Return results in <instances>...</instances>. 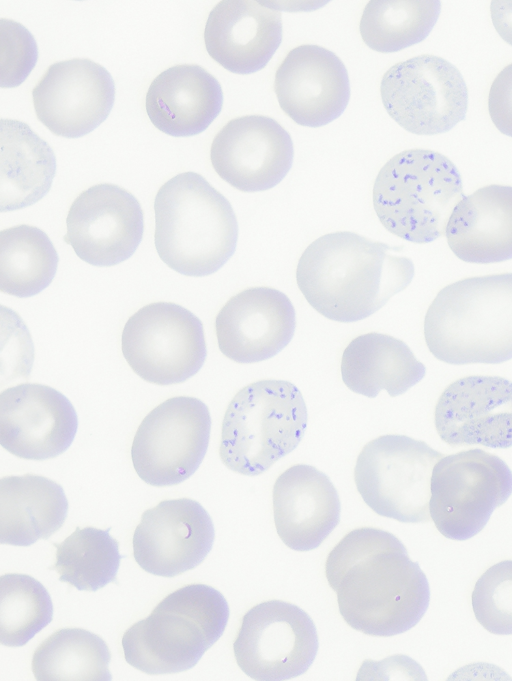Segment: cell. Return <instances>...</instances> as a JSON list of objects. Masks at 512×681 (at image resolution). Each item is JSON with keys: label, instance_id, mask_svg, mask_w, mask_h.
<instances>
[{"label": "cell", "instance_id": "cell-1", "mask_svg": "<svg viewBox=\"0 0 512 681\" xmlns=\"http://www.w3.org/2000/svg\"><path fill=\"white\" fill-rule=\"evenodd\" d=\"M325 575L345 622L367 635L401 634L429 605L424 572L395 535L378 528L347 533L328 554Z\"/></svg>", "mask_w": 512, "mask_h": 681}, {"label": "cell", "instance_id": "cell-2", "mask_svg": "<svg viewBox=\"0 0 512 681\" xmlns=\"http://www.w3.org/2000/svg\"><path fill=\"white\" fill-rule=\"evenodd\" d=\"M396 250L350 231L325 234L300 256L298 288L310 306L330 320H363L413 279L412 260L391 253Z\"/></svg>", "mask_w": 512, "mask_h": 681}, {"label": "cell", "instance_id": "cell-3", "mask_svg": "<svg viewBox=\"0 0 512 681\" xmlns=\"http://www.w3.org/2000/svg\"><path fill=\"white\" fill-rule=\"evenodd\" d=\"M424 337L433 356L449 364L512 359V273L445 286L426 312Z\"/></svg>", "mask_w": 512, "mask_h": 681}, {"label": "cell", "instance_id": "cell-4", "mask_svg": "<svg viewBox=\"0 0 512 681\" xmlns=\"http://www.w3.org/2000/svg\"><path fill=\"white\" fill-rule=\"evenodd\" d=\"M154 212L157 253L180 274H213L236 249L238 223L233 208L198 173H180L165 182L155 196Z\"/></svg>", "mask_w": 512, "mask_h": 681}, {"label": "cell", "instance_id": "cell-5", "mask_svg": "<svg viewBox=\"0 0 512 681\" xmlns=\"http://www.w3.org/2000/svg\"><path fill=\"white\" fill-rule=\"evenodd\" d=\"M228 619V603L218 590L200 583L185 585L124 632V658L149 675L186 671L221 637Z\"/></svg>", "mask_w": 512, "mask_h": 681}, {"label": "cell", "instance_id": "cell-6", "mask_svg": "<svg viewBox=\"0 0 512 681\" xmlns=\"http://www.w3.org/2000/svg\"><path fill=\"white\" fill-rule=\"evenodd\" d=\"M464 196L456 166L427 149L394 155L378 172L372 189L373 207L385 229L418 244L445 236L449 218Z\"/></svg>", "mask_w": 512, "mask_h": 681}, {"label": "cell", "instance_id": "cell-7", "mask_svg": "<svg viewBox=\"0 0 512 681\" xmlns=\"http://www.w3.org/2000/svg\"><path fill=\"white\" fill-rule=\"evenodd\" d=\"M307 419L305 401L293 383L253 382L240 389L226 409L220 459L236 473L260 475L298 446Z\"/></svg>", "mask_w": 512, "mask_h": 681}, {"label": "cell", "instance_id": "cell-8", "mask_svg": "<svg viewBox=\"0 0 512 681\" xmlns=\"http://www.w3.org/2000/svg\"><path fill=\"white\" fill-rule=\"evenodd\" d=\"M444 455L405 435H382L358 455L354 480L364 502L378 515L403 523L428 522L434 465Z\"/></svg>", "mask_w": 512, "mask_h": 681}, {"label": "cell", "instance_id": "cell-9", "mask_svg": "<svg viewBox=\"0 0 512 681\" xmlns=\"http://www.w3.org/2000/svg\"><path fill=\"white\" fill-rule=\"evenodd\" d=\"M429 511L446 538L479 533L512 494V471L498 456L471 449L442 457L433 467Z\"/></svg>", "mask_w": 512, "mask_h": 681}, {"label": "cell", "instance_id": "cell-10", "mask_svg": "<svg viewBox=\"0 0 512 681\" xmlns=\"http://www.w3.org/2000/svg\"><path fill=\"white\" fill-rule=\"evenodd\" d=\"M122 353L131 369L156 385L183 383L203 366L207 350L203 324L172 302H154L126 321Z\"/></svg>", "mask_w": 512, "mask_h": 681}, {"label": "cell", "instance_id": "cell-11", "mask_svg": "<svg viewBox=\"0 0 512 681\" xmlns=\"http://www.w3.org/2000/svg\"><path fill=\"white\" fill-rule=\"evenodd\" d=\"M211 417L201 400L172 397L152 409L131 446L137 475L155 487L177 485L200 466L209 444Z\"/></svg>", "mask_w": 512, "mask_h": 681}, {"label": "cell", "instance_id": "cell-12", "mask_svg": "<svg viewBox=\"0 0 512 681\" xmlns=\"http://www.w3.org/2000/svg\"><path fill=\"white\" fill-rule=\"evenodd\" d=\"M380 95L390 117L418 135L449 131L465 118L468 108V90L459 70L430 54L390 67L381 79Z\"/></svg>", "mask_w": 512, "mask_h": 681}, {"label": "cell", "instance_id": "cell-13", "mask_svg": "<svg viewBox=\"0 0 512 681\" xmlns=\"http://www.w3.org/2000/svg\"><path fill=\"white\" fill-rule=\"evenodd\" d=\"M233 651L238 666L251 679L289 680L313 663L318 635L304 610L282 600H268L245 613Z\"/></svg>", "mask_w": 512, "mask_h": 681}, {"label": "cell", "instance_id": "cell-14", "mask_svg": "<svg viewBox=\"0 0 512 681\" xmlns=\"http://www.w3.org/2000/svg\"><path fill=\"white\" fill-rule=\"evenodd\" d=\"M64 241L88 264L110 267L133 255L141 242L144 215L126 189L102 183L81 192L66 218Z\"/></svg>", "mask_w": 512, "mask_h": 681}, {"label": "cell", "instance_id": "cell-15", "mask_svg": "<svg viewBox=\"0 0 512 681\" xmlns=\"http://www.w3.org/2000/svg\"><path fill=\"white\" fill-rule=\"evenodd\" d=\"M32 98L37 118L53 134L77 138L107 118L115 85L100 64L73 58L50 65L33 88Z\"/></svg>", "mask_w": 512, "mask_h": 681}, {"label": "cell", "instance_id": "cell-16", "mask_svg": "<svg viewBox=\"0 0 512 681\" xmlns=\"http://www.w3.org/2000/svg\"><path fill=\"white\" fill-rule=\"evenodd\" d=\"M293 142L280 123L264 115L228 121L215 135L210 160L215 172L235 189L258 192L273 188L289 172Z\"/></svg>", "mask_w": 512, "mask_h": 681}, {"label": "cell", "instance_id": "cell-17", "mask_svg": "<svg viewBox=\"0 0 512 681\" xmlns=\"http://www.w3.org/2000/svg\"><path fill=\"white\" fill-rule=\"evenodd\" d=\"M214 537L211 517L200 503L163 500L143 512L133 534V556L144 571L174 577L200 565Z\"/></svg>", "mask_w": 512, "mask_h": 681}, {"label": "cell", "instance_id": "cell-18", "mask_svg": "<svg viewBox=\"0 0 512 681\" xmlns=\"http://www.w3.org/2000/svg\"><path fill=\"white\" fill-rule=\"evenodd\" d=\"M77 425L71 402L50 386L23 383L0 394V443L16 457L46 460L61 455Z\"/></svg>", "mask_w": 512, "mask_h": 681}, {"label": "cell", "instance_id": "cell-19", "mask_svg": "<svg viewBox=\"0 0 512 681\" xmlns=\"http://www.w3.org/2000/svg\"><path fill=\"white\" fill-rule=\"evenodd\" d=\"M440 438L450 446H512V382L498 376H467L440 395L434 414Z\"/></svg>", "mask_w": 512, "mask_h": 681}, {"label": "cell", "instance_id": "cell-20", "mask_svg": "<svg viewBox=\"0 0 512 681\" xmlns=\"http://www.w3.org/2000/svg\"><path fill=\"white\" fill-rule=\"evenodd\" d=\"M274 91L284 113L301 126L321 127L345 110L350 83L332 51L313 44L290 50L276 70Z\"/></svg>", "mask_w": 512, "mask_h": 681}, {"label": "cell", "instance_id": "cell-21", "mask_svg": "<svg viewBox=\"0 0 512 681\" xmlns=\"http://www.w3.org/2000/svg\"><path fill=\"white\" fill-rule=\"evenodd\" d=\"M295 309L283 292L251 287L232 296L215 319L218 347L228 359L241 363L267 360L291 341Z\"/></svg>", "mask_w": 512, "mask_h": 681}, {"label": "cell", "instance_id": "cell-22", "mask_svg": "<svg viewBox=\"0 0 512 681\" xmlns=\"http://www.w3.org/2000/svg\"><path fill=\"white\" fill-rule=\"evenodd\" d=\"M281 40V12L259 1L222 0L210 11L204 28L209 56L236 74L263 69Z\"/></svg>", "mask_w": 512, "mask_h": 681}, {"label": "cell", "instance_id": "cell-23", "mask_svg": "<svg viewBox=\"0 0 512 681\" xmlns=\"http://www.w3.org/2000/svg\"><path fill=\"white\" fill-rule=\"evenodd\" d=\"M272 495L276 531L293 550L316 549L339 523L337 490L313 466L296 464L286 469L276 479Z\"/></svg>", "mask_w": 512, "mask_h": 681}, {"label": "cell", "instance_id": "cell-24", "mask_svg": "<svg viewBox=\"0 0 512 681\" xmlns=\"http://www.w3.org/2000/svg\"><path fill=\"white\" fill-rule=\"evenodd\" d=\"M222 105L220 83L197 64H179L164 70L153 79L145 98L152 124L174 137L203 132Z\"/></svg>", "mask_w": 512, "mask_h": 681}, {"label": "cell", "instance_id": "cell-25", "mask_svg": "<svg viewBox=\"0 0 512 681\" xmlns=\"http://www.w3.org/2000/svg\"><path fill=\"white\" fill-rule=\"evenodd\" d=\"M452 252L468 263L512 259V186L491 184L464 196L446 227Z\"/></svg>", "mask_w": 512, "mask_h": 681}, {"label": "cell", "instance_id": "cell-26", "mask_svg": "<svg viewBox=\"0 0 512 681\" xmlns=\"http://www.w3.org/2000/svg\"><path fill=\"white\" fill-rule=\"evenodd\" d=\"M340 368L344 384L369 398L382 389L391 397L401 395L426 372L404 341L377 332L354 338L343 351Z\"/></svg>", "mask_w": 512, "mask_h": 681}, {"label": "cell", "instance_id": "cell-27", "mask_svg": "<svg viewBox=\"0 0 512 681\" xmlns=\"http://www.w3.org/2000/svg\"><path fill=\"white\" fill-rule=\"evenodd\" d=\"M68 501L55 481L35 474L0 480V542L29 546L48 539L64 524Z\"/></svg>", "mask_w": 512, "mask_h": 681}, {"label": "cell", "instance_id": "cell-28", "mask_svg": "<svg viewBox=\"0 0 512 681\" xmlns=\"http://www.w3.org/2000/svg\"><path fill=\"white\" fill-rule=\"evenodd\" d=\"M56 159L50 145L26 123L0 120V210L33 205L50 190Z\"/></svg>", "mask_w": 512, "mask_h": 681}, {"label": "cell", "instance_id": "cell-29", "mask_svg": "<svg viewBox=\"0 0 512 681\" xmlns=\"http://www.w3.org/2000/svg\"><path fill=\"white\" fill-rule=\"evenodd\" d=\"M111 653L98 635L62 628L36 648L31 668L38 681H108Z\"/></svg>", "mask_w": 512, "mask_h": 681}, {"label": "cell", "instance_id": "cell-30", "mask_svg": "<svg viewBox=\"0 0 512 681\" xmlns=\"http://www.w3.org/2000/svg\"><path fill=\"white\" fill-rule=\"evenodd\" d=\"M57 251L47 234L31 225L0 232V290L19 298L40 293L53 280Z\"/></svg>", "mask_w": 512, "mask_h": 681}, {"label": "cell", "instance_id": "cell-31", "mask_svg": "<svg viewBox=\"0 0 512 681\" xmlns=\"http://www.w3.org/2000/svg\"><path fill=\"white\" fill-rule=\"evenodd\" d=\"M440 10L437 0H372L363 10L360 35L372 50L396 52L423 41Z\"/></svg>", "mask_w": 512, "mask_h": 681}, {"label": "cell", "instance_id": "cell-32", "mask_svg": "<svg viewBox=\"0 0 512 681\" xmlns=\"http://www.w3.org/2000/svg\"><path fill=\"white\" fill-rule=\"evenodd\" d=\"M56 562L50 567L61 582L83 591H97L116 581L121 556L109 529L77 527L61 543H54Z\"/></svg>", "mask_w": 512, "mask_h": 681}, {"label": "cell", "instance_id": "cell-33", "mask_svg": "<svg viewBox=\"0 0 512 681\" xmlns=\"http://www.w3.org/2000/svg\"><path fill=\"white\" fill-rule=\"evenodd\" d=\"M53 617L46 588L35 578L19 573L0 577V642L8 647L27 644Z\"/></svg>", "mask_w": 512, "mask_h": 681}, {"label": "cell", "instance_id": "cell-34", "mask_svg": "<svg viewBox=\"0 0 512 681\" xmlns=\"http://www.w3.org/2000/svg\"><path fill=\"white\" fill-rule=\"evenodd\" d=\"M471 603L484 629L497 635L512 634V560L496 563L480 576Z\"/></svg>", "mask_w": 512, "mask_h": 681}, {"label": "cell", "instance_id": "cell-35", "mask_svg": "<svg viewBox=\"0 0 512 681\" xmlns=\"http://www.w3.org/2000/svg\"><path fill=\"white\" fill-rule=\"evenodd\" d=\"M0 86L20 85L34 68L38 50L33 35L26 27L11 19H0Z\"/></svg>", "mask_w": 512, "mask_h": 681}, {"label": "cell", "instance_id": "cell-36", "mask_svg": "<svg viewBox=\"0 0 512 681\" xmlns=\"http://www.w3.org/2000/svg\"><path fill=\"white\" fill-rule=\"evenodd\" d=\"M488 112L496 128L512 137V63L505 66L491 84Z\"/></svg>", "mask_w": 512, "mask_h": 681}, {"label": "cell", "instance_id": "cell-37", "mask_svg": "<svg viewBox=\"0 0 512 681\" xmlns=\"http://www.w3.org/2000/svg\"><path fill=\"white\" fill-rule=\"evenodd\" d=\"M493 25L500 37L512 45V0H494L490 5Z\"/></svg>", "mask_w": 512, "mask_h": 681}]
</instances>
